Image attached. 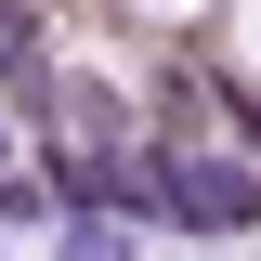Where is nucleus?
Masks as SVG:
<instances>
[{"instance_id": "4", "label": "nucleus", "mask_w": 261, "mask_h": 261, "mask_svg": "<svg viewBox=\"0 0 261 261\" xmlns=\"http://www.w3.org/2000/svg\"><path fill=\"white\" fill-rule=\"evenodd\" d=\"M39 53V13H27V0H0V65H27Z\"/></svg>"}, {"instance_id": "2", "label": "nucleus", "mask_w": 261, "mask_h": 261, "mask_svg": "<svg viewBox=\"0 0 261 261\" xmlns=\"http://www.w3.org/2000/svg\"><path fill=\"white\" fill-rule=\"evenodd\" d=\"M53 130H65V157H118V130H130V105L105 92V79H65V92H53Z\"/></svg>"}, {"instance_id": "1", "label": "nucleus", "mask_w": 261, "mask_h": 261, "mask_svg": "<svg viewBox=\"0 0 261 261\" xmlns=\"http://www.w3.org/2000/svg\"><path fill=\"white\" fill-rule=\"evenodd\" d=\"M170 222H183V235H248V222H261V170L222 157V144L170 157Z\"/></svg>"}, {"instance_id": "3", "label": "nucleus", "mask_w": 261, "mask_h": 261, "mask_svg": "<svg viewBox=\"0 0 261 261\" xmlns=\"http://www.w3.org/2000/svg\"><path fill=\"white\" fill-rule=\"evenodd\" d=\"M53 261H130V235H118V222H79V235H65Z\"/></svg>"}, {"instance_id": "5", "label": "nucleus", "mask_w": 261, "mask_h": 261, "mask_svg": "<svg viewBox=\"0 0 261 261\" xmlns=\"http://www.w3.org/2000/svg\"><path fill=\"white\" fill-rule=\"evenodd\" d=\"M13 170H27V157H13V130H0V183H13Z\"/></svg>"}]
</instances>
